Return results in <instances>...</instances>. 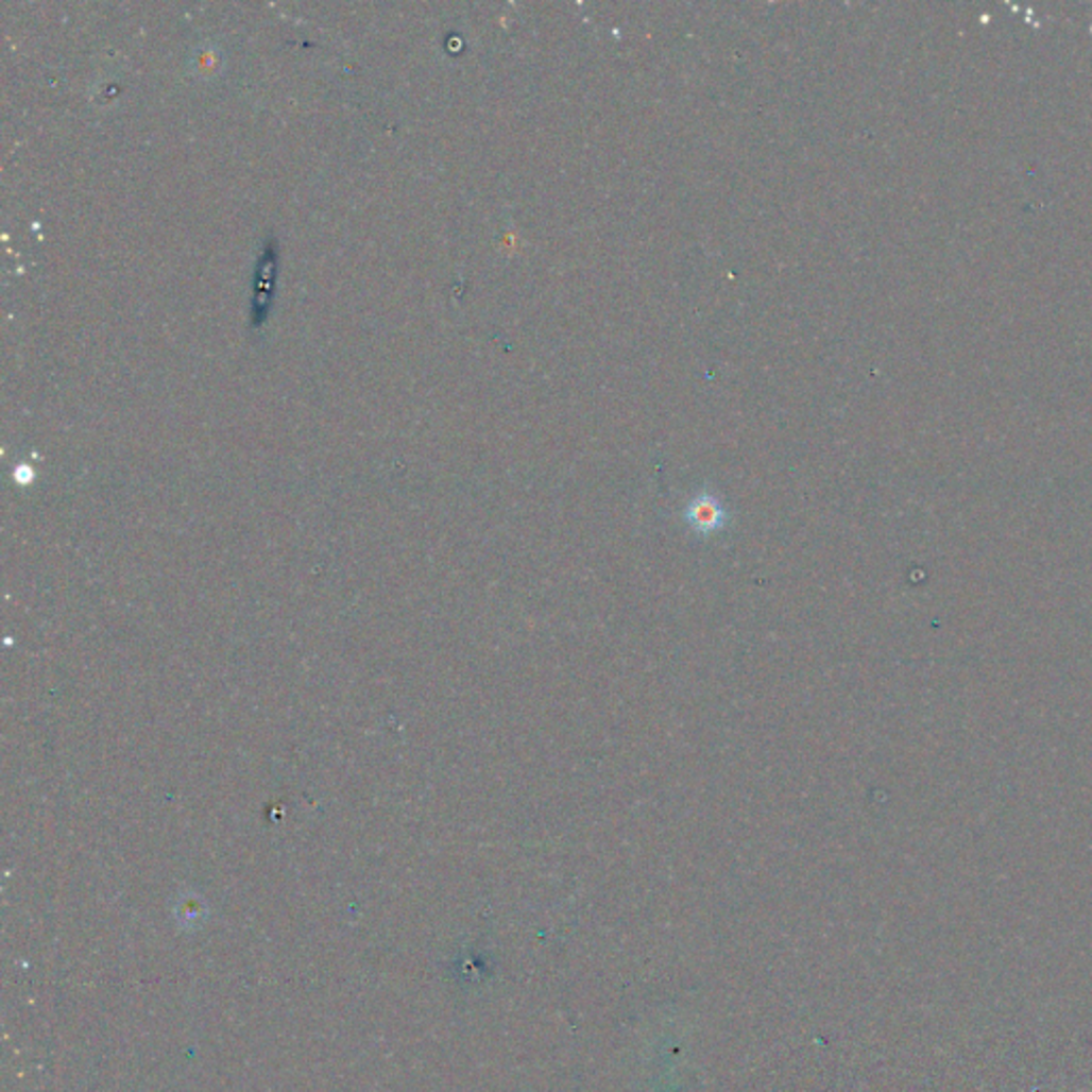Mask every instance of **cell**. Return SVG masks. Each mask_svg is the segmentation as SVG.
<instances>
[{
	"mask_svg": "<svg viewBox=\"0 0 1092 1092\" xmlns=\"http://www.w3.org/2000/svg\"><path fill=\"white\" fill-rule=\"evenodd\" d=\"M687 521L700 531L719 529L723 525V508L713 495L702 493L687 506Z\"/></svg>",
	"mask_w": 1092,
	"mask_h": 1092,
	"instance_id": "1",
	"label": "cell"
}]
</instances>
